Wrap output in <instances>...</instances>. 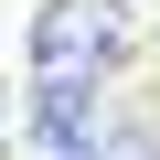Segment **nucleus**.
Listing matches in <instances>:
<instances>
[{
  "instance_id": "1",
  "label": "nucleus",
  "mask_w": 160,
  "mask_h": 160,
  "mask_svg": "<svg viewBox=\"0 0 160 160\" xmlns=\"http://www.w3.org/2000/svg\"><path fill=\"white\" fill-rule=\"evenodd\" d=\"M128 43H139L128 0H43V22H32V86H107L128 64Z\"/></svg>"
}]
</instances>
